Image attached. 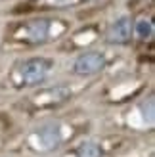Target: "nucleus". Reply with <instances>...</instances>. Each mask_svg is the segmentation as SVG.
<instances>
[{
  "mask_svg": "<svg viewBox=\"0 0 155 157\" xmlns=\"http://www.w3.org/2000/svg\"><path fill=\"white\" fill-rule=\"evenodd\" d=\"M52 69V61L46 58H33L27 59L17 67V77L23 84H38L48 77Z\"/></svg>",
  "mask_w": 155,
  "mask_h": 157,
  "instance_id": "1",
  "label": "nucleus"
},
{
  "mask_svg": "<svg viewBox=\"0 0 155 157\" xmlns=\"http://www.w3.org/2000/svg\"><path fill=\"white\" fill-rule=\"evenodd\" d=\"M61 140H63V128H61V124L50 123V124L40 127L36 132H33L29 142L38 151H48V150H54L56 146H59Z\"/></svg>",
  "mask_w": 155,
  "mask_h": 157,
  "instance_id": "2",
  "label": "nucleus"
},
{
  "mask_svg": "<svg viewBox=\"0 0 155 157\" xmlns=\"http://www.w3.org/2000/svg\"><path fill=\"white\" fill-rule=\"evenodd\" d=\"M105 65V58L104 54L100 52H86L82 56L77 58L75 65H73V71L77 75H94L98 71H102Z\"/></svg>",
  "mask_w": 155,
  "mask_h": 157,
  "instance_id": "3",
  "label": "nucleus"
},
{
  "mask_svg": "<svg viewBox=\"0 0 155 157\" xmlns=\"http://www.w3.org/2000/svg\"><path fill=\"white\" fill-rule=\"evenodd\" d=\"M50 33H52V23L48 19H36V21L27 23L21 29L19 36H23L29 42H44L50 36Z\"/></svg>",
  "mask_w": 155,
  "mask_h": 157,
  "instance_id": "4",
  "label": "nucleus"
},
{
  "mask_svg": "<svg viewBox=\"0 0 155 157\" xmlns=\"http://www.w3.org/2000/svg\"><path fill=\"white\" fill-rule=\"evenodd\" d=\"M130 35H132V19L128 15H123V17H119L109 27V31H107V40L123 44L130 38Z\"/></svg>",
  "mask_w": 155,
  "mask_h": 157,
  "instance_id": "5",
  "label": "nucleus"
},
{
  "mask_svg": "<svg viewBox=\"0 0 155 157\" xmlns=\"http://www.w3.org/2000/svg\"><path fill=\"white\" fill-rule=\"evenodd\" d=\"M134 31H136V35L140 36V38L151 36V33H153V23H151V19H148V17L138 19L136 25H134Z\"/></svg>",
  "mask_w": 155,
  "mask_h": 157,
  "instance_id": "6",
  "label": "nucleus"
},
{
  "mask_svg": "<svg viewBox=\"0 0 155 157\" xmlns=\"http://www.w3.org/2000/svg\"><path fill=\"white\" fill-rule=\"evenodd\" d=\"M100 146L94 144V142H86V144H82L81 146V150H79V157H100Z\"/></svg>",
  "mask_w": 155,
  "mask_h": 157,
  "instance_id": "7",
  "label": "nucleus"
},
{
  "mask_svg": "<svg viewBox=\"0 0 155 157\" xmlns=\"http://www.w3.org/2000/svg\"><path fill=\"white\" fill-rule=\"evenodd\" d=\"M79 0H44V4L48 6H56V8H63V6H73Z\"/></svg>",
  "mask_w": 155,
  "mask_h": 157,
  "instance_id": "8",
  "label": "nucleus"
}]
</instances>
